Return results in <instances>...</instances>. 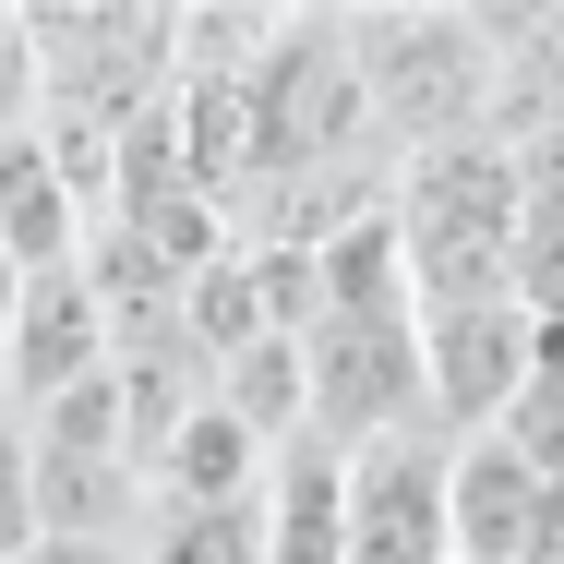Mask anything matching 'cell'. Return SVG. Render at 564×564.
Returning a JSON list of instances; mask_svg holds the SVG:
<instances>
[{
  "instance_id": "obj_1",
  "label": "cell",
  "mask_w": 564,
  "mask_h": 564,
  "mask_svg": "<svg viewBox=\"0 0 564 564\" xmlns=\"http://www.w3.org/2000/svg\"><path fill=\"white\" fill-rule=\"evenodd\" d=\"M384 217L409 252V301H480L517 289V156L505 132H468L384 169Z\"/></svg>"
},
{
  "instance_id": "obj_2",
  "label": "cell",
  "mask_w": 564,
  "mask_h": 564,
  "mask_svg": "<svg viewBox=\"0 0 564 564\" xmlns=\"http://www.w3.org/2000/svg\"><path fill=\"white\" fill-rule=\"evenodd\" d=\"M348 24V73H360V109L372 144H468L492 132V48H480V12H337Z\"/></svg>"
},
{
  "instance_id": "obj_3",
  "label": "cell",
  "mask_w": 564,
  "mask_h": 564,
  "mask_svg": "<svg viewBox=\"0 0 564 564\" xmlns=\"http://www.w3.org/2000/svg\"><path fill=\"white\" fill-rule=\"evenodd\" d=\"M313 372V445H384V433H433V397H421V313H325L301 337Z\"/></svg>"
},
{
  "instance_id": "obj_4",
  "label": "cell",
  "mask_w": 564,
  "mask_h": 564,
  "mask_svg": "<svg viewBox=\"0 0 564 564\" xmlns=\"http://www.w3.org/2000/svg\"><path fill=\"white\" fill-rule=\"evenodd\" d=\"M553 348H564V337H541V313H529L517 289L421 301V397H433V421L468 445V433H492V421L529 397V372H541Z\"/></svg>"
},
{
  "instance_id": "obj_5",
  "label": "cell",
  "mask_w": 564,
  "mask_h": 564,
  "mask_svg": "<svg viewBox=\"0 0 564 564\" xmlns=\"http://www.w3.org/2000/svg\"><path fill=\"white\" fill-rule=\"evenodd\" d=\"M348 564H456V445L384 433L348 456Z\"/></svg>"
},
{
  "instance_id": "obj_6",
  "label": "cell",
  "mask_w": 564,
  "mask_h": 564,
  "mask_svg": "<svg viewBox=\"0 0 564 564\" xmlns=\"http://www.w3.org/2000/svg\"><path fill=\"white\" fill-rule=\"evenodd\" d=\"M109 372V313H97V276L85 264H48L12 289V337H0V409H48L73 384Z\"/></svg>"
},
{
  "instance_id": "obj_7",
  "label": "cell",
  "mask_w": 564,
  "mask_h": 564,
  "mask_svg": "<svg viewBox=\"0 0 564 564\" xmlns=\"http://www.w3.org/2000/svg\"><path fill=\"white\" fill-rule=\"evenodd\" d=\"M553 529H564V505L492 445V433L456 445V564H541Z\"/></svg>"
},
{
  "instance_id": "obj_8",
  "label": "cell",
  "mask_w": 564,
  "mask_h": 564,
  "mask_svg": "<svg viewBox=\"0 0 564 564\" xmlns=\"http://www.w3.org/2000/svg\"><path fill=\"white\" fill-rule=\"evenodd\" d=\"M264 468H276V445L240 433L217 397H193L144 456V505H240V492H264Z\"/></svg>"
},
{
  "instance_id": "obj_9",
  "label": "cell",
  "mask_w": 564,
  "mask_h": 564,
  "mask_svg": "<svg viewBox=\"0 0 564 564\" xmlns=\"http://www.w3.org/2000/svg\"><path fill=\"white\" fill-rule=\"evenodd\" d=\"M264 564H348V456L289 433L264 468Z\"/></svg>"
},
{
  "instance_id": "obj_10",
  "label": "cell",
  "mask_w": 564,
  "mask_h": 564,
  "mask_svg": "<svg viewBox=\"0 0 564 564\" xmlns=\"http://www.w3.org/2000/svg\"><path fill=\"white\" fill-rule=\"evenodd\" d=\"M0 264H12V276L85 264V205H73V181L48 169L36 132H0Z\"/></svg>"
},
{
  "instance_id": "obj_11",
  "label": "cell",
  "mask_w": 564,
  "mask_h": 564,
  "mask_svg": "<svg viewBox=\"0 0 564 564\" xmlns=\"http://www.w3.org/2000/svg\"><path fill=\"white\" fill-rule=\"evenodd\" d=\"M132 564H264V492H240V505H144Z\"/></svg>"
},
{
  "instance_id": "obj_12",
  "label": "cell",
  "mask_w": 564,
  "mask_h": 564,
  "mask_svg": "<svg viewBox=\"0 0 564 564\" xmlns=\"http://www.w3.org/2000/svg\"><path fill=\"white\" fill-rule=\"evenodd\" d=\"M48 109V73H36V12L24 0H0V132H36Z\"/></svg>"
},
{
  "instance_id": "obj_13",
  "label": "cell",
  "mask_w": 564,
  "mask_h": 564,
  "mask_svg": "<svg viewBox=\"0 0 564 564\" xmlns=\"http://www.w3.org/2000/svg\"><path fill=\"white\" fill-rule=\"evenodd\" d=\"M36 553V505H24V433L0 421V564Z\"/></svg>"
},
{
  "instance_id": "obj_14",
  "label": "cell",
  "mask_w": 564,
  "mask_h": 564,
  "mask_svg": "<svg viewBox=\"0 0 564 564\" xmlns=\"http://www.w3.org/2000/svg\"><path fill=\"white\" fill-rule=\"evenodd\" d=\"M24 564H132V541H36Z\"/></svg>"
},
{
  "instance_id": "obj_15",
  "label": "cell",
  "mask_w": 564,
  "mask_h": 564,
  "mask_svg": "<svg viewBox=\"0 0 564 564\" xmlns=\"http://www.w3.org/2000/svg\"><path fill=\"white\" fill-rule=\"evenodd\" d=\"M0 421H12V409H0Z\"/></svg>"
}]
</instances>
